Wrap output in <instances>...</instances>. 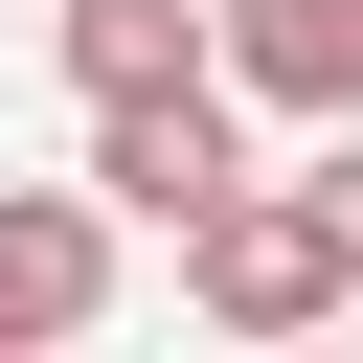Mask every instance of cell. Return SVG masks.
Returning <instances> with one entry per match:
<instances>
[{"mask_svg":"<svg viewBox=\"0 0 363 363\" xmlns=\"http://www.w3.org/2000/svg\"><path fill=\"white\" fill-rule=\"evenodd\" d=\"M182 295H204L227 340H295V318H340V295H363V250H340V204H318V182H227V204L182 227Z\"/></svg>","mask_w":363,"mask_h":363,"instance_id":"cell-1","label":"cell"},{"mask_svg":"<svg viewBox=\"0 0 363 363\" xmlns=\"http://www.w3.org/2000/svg\"><path fill=\"white\" fill-rule=\"evenodd\" d=\"M113 182H0V340H91L113 318Z\"/></svg>","mask_w":363,"mask_h":363,"instance_id":"cell-2","label":"cell"},{"mask_svg":"<svg viewBox=\"0 0 363 363\" xmlns=\"http://www.w3.org/2000/svg\"><path fill=\"white\" fill-rule=\"evenodd\" d=\"M91 182H113L136 227H204V204L250 182V159H227V68H182V91H113V113H91Z\"/></svg>","mask_w":363,"mask_h":363,"instance_id":"cell-3","label":"cell"},{"mask_svg":"<svg viewBox=\"0 0 363 363\" xmlns=\"http://www.w3.org/2000/svg\"><path fill=\"white\" fill-rule=\"evenodd\" d=\"M45 45H68V91L113 113V91H182V68H227V0H45Z\"/></svg>","mask_w":363,"mask_h":363,"instance_id":"cell-4","label":"cell"},{"mask_svg":"<svg viewBox=\"0 0 363 363\" xmlns=\"http://www.w3.org/2000/svg\"><path fill=\"white\" fill-rule=\"evenodd\" d=\"M227 91H272V113H363V0H227Z\"/></svg>","mask_w":363,"mask_h":363,"instance_id":"cell-5","label":"cell"},{"mask_svg":"<svg viewBox=\"0 0 363 363\" xmlns=\"http://www.w3.org/2000/svg\"><path fill=\"white\" fill-rule=\"evenodd\" d=\"M318 204H340V250H363V113H318Z\"/></svg>","mask_w":363,"mask_h":363,"instance_id":"cell-6","label":"cell"}]
</instances>
